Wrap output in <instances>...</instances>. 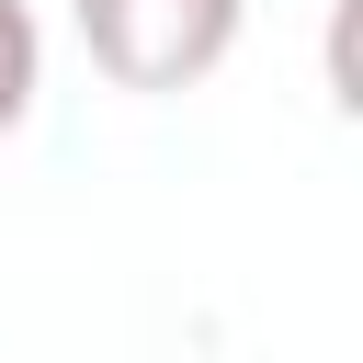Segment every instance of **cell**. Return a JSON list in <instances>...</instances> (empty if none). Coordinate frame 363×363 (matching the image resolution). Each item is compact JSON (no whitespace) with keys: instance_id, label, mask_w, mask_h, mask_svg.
I'll use <instances>...</instances> for the list:
<instances>
[{"instance_id":"obj_1","label":"cell","mask_w":363,"mask_h":363,"mask_svg":"<svg viewBox=\"0 0 363 363\" xmlns=\"http://www.w3.org/2000/svg\"><path fill=\"white\" fill-rule=\"evenodd\" d=\"M68 23L113 91H193L227 68L250 0H68Z\"/></svg>"},{"instance_id":"obj_2","label":"cell","mask_w":363,"mask_h":363,"mask_svg":"<svg viewBox=\"0 0 363 363\" xmlns=\"http://www.w3.org/2000/svg\"><path fill=\"white\" fill-rule=\"evenodd\" d=\"M34 91H45V23L23 0H0V136H23Z\"/></svg>"}]
</instances>
